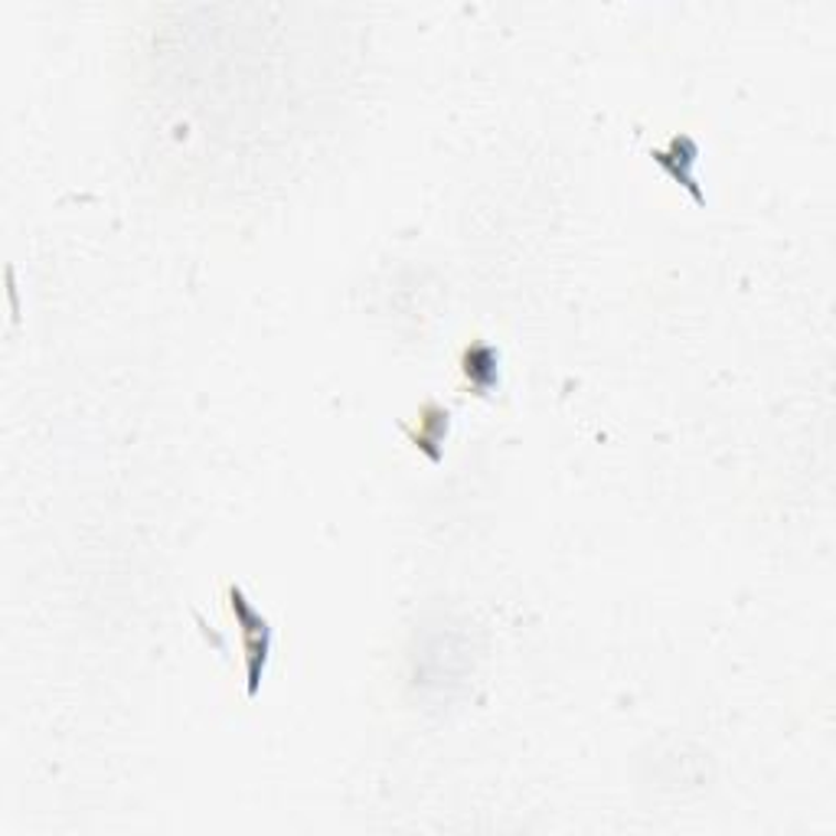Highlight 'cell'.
I'll return each instance as SVG.
<instances>
[{"label": "cell", "mask_w": 836, "mask_h": 836, "mask_svg": "<svg viewBox=\"0 0 836 836\" xmlns=\"http://www.w3.org/2000/svg\"><path fill=\"white\" fill-rule=\"evenodd\" d=\"M229 608H232L236 621L242 625V648H246V656H249V693L256 696L262 670H265V660H269V648H272V628L249 605V598L242 595V588H236V585L229 588Z\"/></svg>", "instance_id": "cell-1"}, {"label": "cell", "mask_w": 836, "mask_h": 836, "mask_svg": "<svg viewBox=\"0 0 836 836\" xmlns=\"http://www.w3.org/2000/svg\"><path fill=\"white\" fill-rule=\"evenodd\" d=\"M651 158L660 164V167H666L680 184L686 186L699 203L706 199L699 189H696V184H693V174H690V167L696 164V158H699V148H696V141L693 138H686V134H676L673 141H670V151L663 154V151H651Z\"/></svg>", "instance_id": "cell-2"}, {"label": "cell", "mask_w": 836, "mask_h": 836, "mask_svg": "<svg viewBox=\"0 0 836 836\" xmlns=\"http://www.w3.org/2000/svg\"><path fill=\"white\" fill-rule=\"evenodd\" d=\"M465 372L477 389H490V386L500 379V370H497V350L487 347V344H474L465 354Z\"/></svg>", "instance_id": "cell-3"}]
</instances>
